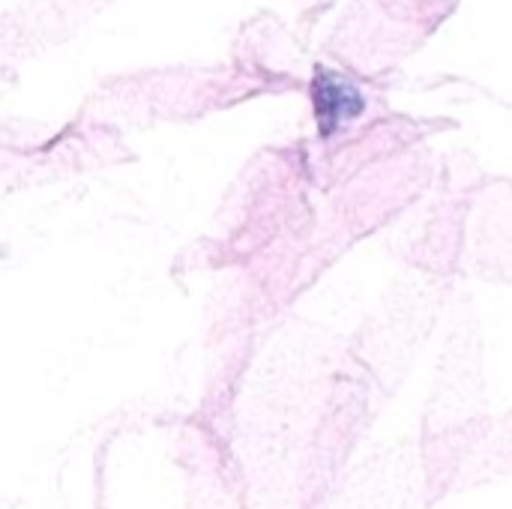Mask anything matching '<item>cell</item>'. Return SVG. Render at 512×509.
I'll list each match as a JSON object with an SVG mask.
<instances>
[{"instance_id": "1", "label": "cell", "mask_w": 512, "mask_h": 509, "mask_svg": "<svg viewBox=\"0 0 512 509\" xmlns=\"http://www.w3.org/2000/svg\"><path fill=\"white\" fill-rule=\"evenodd\" d=\"M315 108H318L321 132L330 135L348 117H357L363 111V96L354 90V84H348L330 72H321L315 81Z\"/></svg>"}]
</instances>
